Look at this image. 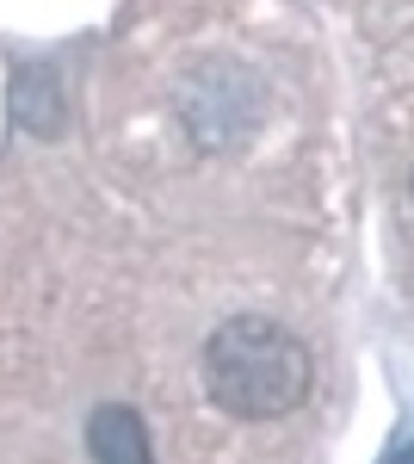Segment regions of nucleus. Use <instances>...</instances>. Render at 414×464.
Segmentation results:
<instances>
[{"label":"nucleus","mask_w":414,"mask_h":464,"mask_svg":"<svg viewBox=\"0 0 414 464\" xmlns=\"http://www.w3.org/2000/svg\"><path fill=\"white\" fill-rule=\"evenodd\" d=\"M87 452H93V464H155L149 428H142L137 409H124V402L93 409V421H87Z\"/></svg>","instance_id":"nucleus-2"},{"label":"nucleus","mask_w":414,"mask_h":464,"mask_svg":"<svg viewBox=\"0 0 414 464\" xmlns=\"http://www.w3.org/2000/svg\"><path fill=\"white\" fill-rule=\"evenodd\" d=\"M390 464H414V440H409V446H402V452H396Z\"/></svg>","instance_id":"nucleus-4"},{"label":"nucleus","mask_w":414,"mask_h":464,"mask_svg":"<svg viewBox=\"0 0 414 464\" xmlns=\"http://www.w3.org/2000/svg\"><path fill=\"white\" fill-rule=\"evenodd\" d=\"M315 384L310 347L273 316H229L205 341V391L236 421L297 415Z\"/></svg>","instance_id":"nucleus-1"},{"label":"nucleus","mask_w":414,"mask_h":464,"mask_svg":"<svg viewBox=\"0 0 414 464\" xmlns=\"http://www.w3.org/2000/svg\"><path fill=\"white\" fill-rule=\"evenodd\" d=\"M13 111L32 124L37 137H50V130H63V106H56V69H43V63H32V69L13 74Z\"/></svg>","instance_id":"nucleus-3"}]
</instances>
